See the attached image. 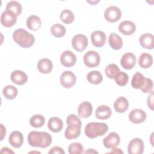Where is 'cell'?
Listing matches in <instances>:
<instances>
[{
    "mask_svg": "<svg viewBox=\"0 0 154 154\" xmlns=\"http://www.w3.org/2000/svg\"><path fill=\"white\" fill-rule=\"evenodd\" d=\"M91 40L94 46L96 48H100L105 44L106 35L103 31H94L91 34Z\"/></svg>",
    "mask_w": 154,
    "mask_h": 154,
    "instance_id": "9a60e30c",
    "label": "cell"
},
{
    "mask_svg": "<svg viewBox=\"0 0 154 154\" xmlns=\"http://www.w3.org/2000/svg\"><path fill=\"white\" fill-rule=\"evenodd\" d=\"M37 69L38 70L42 73L45 74L49 73L53 69V64L51 60L44 58L40 59L37 63Z\"/></svg>",
    "mask_w": 154,
    "mask_h": 154,
    "instance_id": "44dd1931",
    "label": "cell"
},
{
    "mask_svg": "<svg viewBox=\"0 0 154 154\" xmlns=\"http://www.w3.org/2000/svg\"><path fill=\"white\" fill-rule=\"evenodd\" d=\"M48 128L53 132H59L63 128V122L62 120L58 117H51L48 123Z\"/></svg>",
    "mask_w": 154,
    "mask_h": 154,
    "instance_id": "7402d4cb",
    "label": "cell"
},
{
    "mask_svg": "<svg viewBox=\"0 0 154 154\" xmlns=\"http://www.w3.org/2000/svg\"><path fill=\"white\" fill-rule=\"evenodd\" d=\"M66 123L67 125L70 123H77L80 125H82V122L80 119L74 114H70L69 116H67L66 118Z\"/></svg>",
    "mask_w": 154,
    "mask_h": 154,
    "instance_id": "f35d334b",
    "label": "cell"
},
{
    "mask_svg": "<svg viewBox=\"0 0 154 154\" xmlns=\"http://www.w3.org/2000/svg\"><path fill=\"white\" fill-rule=\"evenodd\" d=\"M129 79L128 74L125 72L120 71L114 78L115 82L119 86H125L127 84Z\"/></svg>",
    "mask_w": 154,
    "mask_h": 154,
    "instance_id": "d590c367",
    "label": "cell"
},
{
    "mask_svg": "<svg viewBox=\"0 0 154 154\" xmlns=\"http://www.w3.org/2000/svg\"><path fill=\"white\" fill-rule=\"evenodd\" d=\"M49 154H64L65 152L64 150L58 146H55L50 149V150L48 152Z\"/></svg>",
    "mask_w": 154,
    "mask_h": 154,
    "instance_id": "ab89813d",
    "label": "cell"
},
{
    "mask_svg": "<svg viewBox=\"0 0 154 154\" xmlns=\"http://www.w3.org/2000/svg\"><path fill=\"white\" fill-rule=\"evenodd\" d=\"M138 64L143 69L150 67L153 64L152 56L149 53H142L138 58Z\"/></svg>",
    "mask_w": 154,
    "mask_h": 154,
    "instance_id": "4316f807",
    "label": "cell"
},
{
    "mask_svg": "<svg viewBox=\"0 0 154 154\" xmlns=\"http://www.w3.org/2000/svg\"><path fill=\"white\" fill-rule=\"evenodd\" d=\"M2 94L6 99L11 100L16 97L18 94V90L14 86L8 85L3 88Z\"/></svg>",
    "mask_w": 154,
    "mask_h": 154,
    "instance_id": "f546056e",
    "label": "cell"
},
{
    "mask_svg": "<svg viewBox=\"0 0 154 154\" xmlns=\"http://www.w3.org/2000/svg\"><path fill=\"white\" fill-rule=\"evenodd\" d=\"M61 85L66 88H70L74 86L76 81L75 75L71 71H65L60 76Z\"/></svg>",
    "mask_w": 154,
    "mask_h": 154,
    "instance_id": "52a82bcc",
    "label": "cell"
},
{
    "mask_svg": "<svg viewBox=\"0 0 154 154\" xmlns=\"http://www.w3.org/2000/svg\"><path fill=\"white\" fill-rule=\"evenodd\" d=\"M118 29L119 32L122 34L129 35L135 32L136 30V25L132 21L124 20L119 24Z\"/></svg>",
    "mask_w": 154,
    "mask_h": 154,
    "instance_id": "2e32d148",
    "label": "cell"
},
{
    "mask_svg": "<svg viewBox=\"0 0 154 154\" xmlns=\"http://www.w3.org/2000/svg\"><path fill=\"white\" fill-rule=\"evenodd\" d=\"M52 141L51 135L46 132L34 131L30 132L28 135V142L32 147L46 148L51 144Z\"/></svg>",
    "mask_w": 154,
    "mask_h": 154,
    "instance_id": "6da1fadb",
    "label": "cell"
},
{
    "mask_svg": "<svg viewBox=\"0 0 154 154\" xmlns=\"http://www.w3.org/2000/svg\"><path fill=\"white\" fill-rule=\"evenodd\" d=\"M153 86V84L152 80L150 78H146L144 83L142 86V87L140 88V90L143 93H150L152 91Z\"/></svg>",
    "mask_w": 154,
    "mask_h": 154,
    "instance_id": "74e56055",
    "label": "cell"
},
{
    "mask_svg": "<svg viewBox=\"0 0 154 154\" xmlns=\"http://www.w3.org/2000/svg\"><path fill=\"white\" fill-rule=\"evenodd\" d=\"M88 45L87 37L84 34L75 35L72 40V45L73 48L78 52L84 51Z\"/></svg>",
    "mask_w": 154,
    "mask_h": 154,
    "instance_id": "8992f818",
    "label": "cell"
},
{
    "mask_svg": "<svg viewBox=\"0 0 154 154\" xmlns=\"http://www.w3.org/2000/svg\"><path fill=\"white\" fill-rule=\"evenodd\" d=\"M13 38L18 45L23 48L31 47L35 41L34 35L23 28L15 30L13 34Z\"/></svg>",
    "mask_w": 154,
    "mask_h": 154,
    "instance_id": "7a4b0ae2",
    "label": "cell"
},
{
    "mask_svg": "<svg viewBox=\"0 0 154 154\" xmlns=\"http://www.w3.org/2000/svg\"><path fill=\"white\" fill-rule=\"evenodd\" d=\"M26 26L32 31L38 30L42 26V20L40 18L36 15H31L26 19Z\"/></svg>",
    "mask_w": 154,
    "mask_h": 154,
    "instance_id": "484cf974",
    "label": "cell"
},
{
    "mask_svg": "<svg viewBox=\"0 0 154 154\" xmlns=\"http://www.w3.org/2000/svg\"><path fill=\"white\" fill-rule=\"evenodd\" d=\"M17 16L13 12L5 10L1 15V23L5 27H11L16 23Z\"/></svg>",
    "mask_w": 154,
    "mask_h": 154,
    "instance_id": "9c48e42d",
    "label": "cell"
},
{
    "mask_svg": "<svg viewBox=\"0 0 154 154\" xmlns=\"http://www.w3.org/2000/svg\"><path fill=\"white\" fill-rule=\"evenodd\" d=\"M5 10L11 11L15 13L17 16H19L22 13V5L19 2L16 1H11L7 3Z\"/></svg>",
    "mask_w": 154,
    "mask_h": 154,
    "instance_id": "d6a6232c",
    "label": "cell"
},
{
    "mask_svg": "<svg viewBox=\"0 0 154 154\" xmlns=\"http://www.w3.org/2000/svg\"><path fill=\"white\" fill-rule=\"evenodd\" d=\"M120 142V138L119 135L115 132H110L106 137H105L103 140V146L106 149H113L116 147Z\"/></svg>",
    "mask_w": 154,
    "mask_h": 154,
    "instance_id": "4fadbf2b",
    "label": "cell"
},
{
    "mask_svg": "<svg viewBox=\"0 0 154 154\" xmlns=\"http://www.w3.org/2000/svg\"><path fill=\"white\" fill-rule=\"evenodd\" d=\"M144 149L143 140L140 138H135L129 143L128 152L129 154H141L143 153Z\"/></svg>",
    "mask_w": 154,
    "mask_h": 154,
    "instance_id": "ba28073f",
    "label": "cell"
},
{
    "mask_svg": "<svg viewBox=\"0 0 154 154\" xmlns=\"http://www.w3.org/2000/svg\"><path fill=\"white\" fill-rule=\"evenodd\" d=\"M45 123V118L41 114L32 116L29 120V124L32 127L38 128L42 127Z\"/></svg>",
    "mask_w": 154,
    "mask_h": 154,
    "instance_id": "1f68e13d",
    "label": "cell"
},
{
    "mask_svg": "<svg viewBox=\"0 0 154 154\" xmlns=\"http://www.w3.org/2000/svg\"><path fill=\"white\" fill-rule=\"evenodd\" d=\"M83 61L85 66L88 67L93 68L99 65L100 57L96 51L90 50L85 54L83 57Z\"/></svg>",
    "mask_w": 154,
    "mask_h": 154,
    "instance_id": "277c9868",
    "label": "cell"
},
{
    "mask_svg": "<svg viewBox=\"0 0 154 154\" xmlns=\"http://www.w3.org/2000/svg\"><path fill=\"white\" fill-rule=\"evenodd\" d=\"M140 45L147 49L152 50L154 48V36L150 33L142 34L139 39Z\"/></svg>",
    "mask_w": 154,
    "mask_h": 154,
    "instance_id": "ffe728a7",
    "label": "cell"
},
{
    "mask_svg": "<svg viewBox=\"0 0 154 154\" xmlns=\"http://www.w3.org/2000/svg\"><path fill=\"white\" fill-rule=\"evenodd\" d=\"M66 32V28L60 23H55L51 28V34L57 38L63 37Z\"/></svg>",
    "mask_w": 154,
    "mask_h": 154,
    "instance_id": "4dcf8cb0",
    "label": "cell"
},
{
    "mask_svg": "<svg viewBox=\"0 0 154 154\" xmlns=\"http://www.w3.org/2000/svg\"><path fill=\"white\" fill-rule=\"evenodd\" d=\"M81 126L77 123H70L67 125L66 128L64 135L67 140H73L77 138L81 134Z\"/></svg>",
    "mask_w": 154,
    "mask_h": 154,
    "instance_id": "8fae6325",
    "label": "cell"
},
{
    "mask_svg": "<svg viewBox=\"0 0 154 154\" xmlns=\"http://www.w3.org/2000/svg\"><path fill=\"white\" fill-rule=\"evenodd\" d=\"M108 131V125L102 122H90L85 127V135L89 138L93 139L105 135Z\"/></svg>",
    "mask_w": 154,
    "mask_h": 154,
    "instance_id": "3957f363",
    "label": "cell"
},
{
    "mask_svg": "<svg viewBox=\"0 0 154 154\" xmlns=\"http://www.w3.org/2000/svg\"><path fill=\"white\" fill-rule=\"evenodd\" d=\"M114 108L116 111L117 112H125L129 108V102L126 97L120 96L118 97L114 102Z\"/></svg>",
    "mask_w": 154,
    "mask_h": 154,
    "instance_id": "cb8c5ba5",
    "label": "cell"
},
{
    "mask_svg": "<svg viewBox=\"0 0 154 154\" xmlns=\"http://www.w3.org/2000/svg\"><path fill=\"white\" fill-rule=\"evenodd\" d=\"M87 79L90 83L97 85L102 82L103 80V76L99 71L93 70L88 73Z\"/></svg>",
    "mask_w": 154,
    "mask_h": 154,
    "instance_id": "83f0119b",
    "label": "cell"
},
{
    "mask_svg": "<svg viewBox=\"0 0 154 154\" xmlns=\"http://www.w3.org/2000/svg\"><path fill=\"white\" fill-rule=\"evenodd\" d=\"M1 153H14V152L13 150H11L10 149H9L8 147H4L1 149Z\"/></svg>",
    "mask_w": 154,
    "mask_h": 154,
    "instance_id": "b9f144b4",
    "label": "cell"
},
{
    "mask_svg": "<svg viewBox=\"0 0 154 154\" xmlns=\"http://www.w3.org/2000/svg\"><path fill=\"white\" fill-rule=\"evenodd\" d=\"M112 149V152H110L109 153H123V151H122L120 149H119V148H116V147H114V148H113V149Z\"/></svg>",
    "mask_w": 154,
    "mask_h": 154,
    "instance_id": "ee69618b",
    "label": "cell"
},
{
    "mask_svg": "<svg viewBox=\"0 0 154 154\" xmlns=\"http://www.w3.org/2000/svg\"><path fill=\"white\" fill-rule=\"evenodd\" d=\"M146 78L139 72H137L134 75L131 80V85L134 88H141L143 85Z\"/></svg>",
    "mask_w": 154,
    "mask_h": 154,
    "instance_id": "f1b7e54d",
    "label": "cell"
},
{
    "mask_svg": "<svg viewBox=\"0 0 154 154\" xmlns=\"http://www.w3.org/2000/svg\"><path fill=\"white\" fill-rule=\"evenodd\" d=\"M60 62L64 67H70L75 64L76 57L73 52L67 50L61 54L60 56Z\"/></svg>",
    "mask_w": 154,
    "mask_h": 154,
    "instance_id": "7c38bea8",
    "label": "cell"
},
{
    "mask_svg": "<svg viewBox=\"0 0 154 154\" xmlns=\"http://www.w3.org/2000/svg\"><path fill=\"white\" fill-rule=\"evenodd\" d=\"M1 125V128H2V138H1V140H3L4 138V137L5 135V134H6V129H5V127H4L3 126V125Z\"/></svg>",
    "mask_w": 154,
    "mask_h": 154,
    "instance_id": "7bdbcfd3",
    "label": "cell"
},
{
    "mask_svg": "<svg viewBox=\"0 0 154 154\" xmlns=\"http://www.w3.org/2000/svg\"><path fill=\"white\" fill-rule=\"evenodd\" d=\"M93 112V106L89 102L85 101L79 104L78 108L79 116L84 119L89 117Z\"/></svg>",
    "mask_w": 154,
    "mask_h": 154,
    "instance_id": "d6986e66",
    "label": "cell"
},
{
    "mask_svg": "<svg viewBox=\"0 0 154 154\" xmlns=\"http://www.w3.org/2000/svg\"><path fill=\"white\" fill-rule=\"evenodd\" d=\"M153 91H152L150 92V94L149 96L147 98L148 107L152 110H153Z\"/></svg>",
    "mask_w": 154,
    "mask_h": 154,
    "instance_id": "60d3db41",
    "label": "cell"
},
{
    "mask_svg": "<svg viewBox=\"0 0 154 154\" xmlns=\"http://www.w3.org/2000/svg\"><path fill=\"white\" fill-rule=\"evenodd\" d=\"M8 141L13 147L20 148L23 143V135L18 131H13L9 135Z\"/></svg>",
    "mask_w": 154,
    "mask_h": 154,
    "instance_id": "e0dca14e",
    "label": "cell"
},
{
    "mask_svg": "<svg viewBox=\"0 0 154 154\" xmlns=\"http://www.w3.org/2000/svg\"><path fill=\"white\" fill-rule=\"evenodd\" d=\"M108 43L110 47L114 50H119L123 46V40L116 33L112 32L108 37Z\"/></svg>",
    "mask_w": 154,
    "mask_h": 154,
    "instance_id": "d4e9b609",
    "label": "cell"
},
{
    "mask_svg": "<svg viewBox=\"0 0 154 154\" xmlns=\"http://www.w3.org/2000/svg\"><path fill=\"white\" fill-rule=\"evenodd\" d=\"M60 19L63 22L66 24H70L74 21L75 15L70 10L65 9L61 12Z\"/></svg>",
    "mask_w": 154,
    "mask_h": 154,
    "instance_id": "836d02e7",
    "label": "cell"
},
{
    "mask_svg": "<svg viewBox=\"0 0 154 154\" xmlns=\"http://www.w3.org/2000/svg\"><path fill=\"white\" fill-rule=\"evenodd\" d=\"M104 17L106 20L109 22H116L122 17V11L118 7L109 6L105 10Z\"/></svg>",
    "mask_w": 154,
    "mask_h": 154,
    "instance_id": "5b68a950",
    "label": "cell"
},
{
    "mask_svg": "<svg viewBox=\"0 0 154 154\" xmlns=\"http://www.w3.org/2000/svg\"><path fill=\"white\" fill-rule=\"evenodd\" d=\"M68 151L70 154L83 153L84 147L80 143H72L68 147Z\"/></svg>",
    "mask_w": 154,
    "mask_h": 154,
    "instance_id": "8d00e7d4",
    "label": "cell"
},
{
    "mask_svg": "<svg viewBox=\"0 0 154 154\" xmlns=\"http://www.w3.org/2000/svg\"><path fill=\"white\" fill-rule=\"evenodd\" d=\"M85 153H98V152L96 150H94V149H89L88 150H86L85 152Z\"/></svg>",
    "mask_w": 154,
    "mask_h": 154,
    "instance_id": "f6af8a7d",
    "label": "cell"
},
{
    "mask_svg": "<svg viewBox=\"0 0 154 154\" xmlns=\"http://www.w3.org/2000/svg\"><path fill=\"white\" fill-rule=\"evenodd\" d=\"M136 63V57L132 52H126L124 54L120 60V64L122 67L126 70L133 69Z\"/></svg>",
    "mask_w": 154,
    "mask_h": 154,
    "instance_id": "30bf717a",
    "label": "cell"
},
{
    "mask_svg": "<svg viewBox=\"0 0 154 154\" xmlns=\"http://www.w3.org/2000/svg\"><path fill=\"white\" fill-rule=\"evenodd\" d=\"M119 72L120 69L118 66L113 63L108 64L105 69V73L106 76L110 79H114V78Z\"/></svg>",
    "mask_w": 154,
    "mask_h": 154,
    "instance_id": "e575fe53",
    "label": "cell"
},
{
    "mask_svg": "<svg viewBox=\"0 0 154 154\" xmlns=\"http://www.w3.org/2000/svg\"><path fill=\"white\" fill-rule=\"evenodd\" d=\"M147 117L146 112L140 108H136L131 111L129 114V120L133 123L139 124L144 122Z\"/></svg>",
    "mask_w": 154,
    "mask_h": 154,
    "instance_id": "5bb4252c",
    "label": "cell"
},
{
    "mask_svg": "<svg viewBox=\"0 0 154 154\" xmlns=\"http://www.w3.org/2000/svg\"><path fill=\"white\" fill-rule=\"evenodd\" d=\"M112 114L111 108L105 105L99 106L95 112L96 117L100 120H106L109 119Z\"/></svg>",
    "mask_w": 154,
    "mask_h": 154,
    "instance_id": "603a6c76",
    "label": "cell"
},
{
    "mask_svg": "<svg viewBox=\"0 0 154 154\" xmlns=\"http://www.w3.org/2000/svg\"><path fill=\"white\" fill-rule=\"evenodd\" d=\"M10 78L13 83L19 85L26 84L28 81L27 75L24 72L19 70L13 71L11 73Z\"/></svg>",
    "mask_w": 154,
    "mask_h": 154,
    "instance_id": "ac0fdd59",
    "label": "cell"
}]
</instances>
